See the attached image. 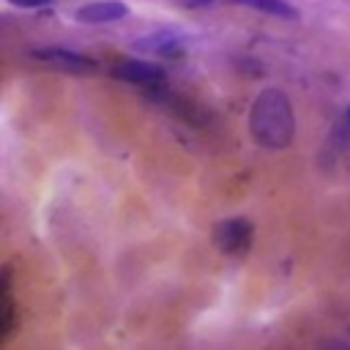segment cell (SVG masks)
<instances>
[{"label":"cell","mask_w":350,"mask_h":350,"mask_svg":"<svg viewBox=\"0 0 350 350\" xmlns=\"http://www.w3.org/2000/svg\"><path fill=\"white\" fill-rule=\"evenodd\" d=\"M137 46L148 49V52H156V55H178L183 49V36H178L172 30H156L150 36L137 38Z\"/></svg>","instance_id":"obj_6"},{"label":"cell","mask_w":350,"mask_h":350,"mask_svg":"<svg viewBox=\"0 0 350 350\" xmlns=\"http://www.w3.org/2000/svg\"><path fill=\"white\" fill-rule=\"evenodd\" d=\"M249 131L260 148H268V150L287 148L295 134V115H293L290 98L276 88H265L252 104Z\"/></svg>","instance_id":"obj_1"},{"label":"cell","mask_w":350,"mask_h":350,"mask_svg":"<svg viewBox=\"0 0 350 350\" xmlns=\"http://www.w3.org/2000/svg\"><path fill=\"white\" fill-rule=\"evenodd\" d=\"M347 118H350V107H347Z\"/></svg>","instance_id":"obj_10"},{"label":"cell","mask_w":350,"mask_h":350,"mask_svg":"<svg viewBox=\"0 0 350 350\" xmlns=\"http://www.w3.org/2000/svg\"><path fill=\"white\" fill-rule=\"evenodd\" d=\"M112 71H115V77H120L126 82H137V85H161L164 82V71L145 60H118Z\"/></svg>","instance_id":"obj_5"},{"label":"cell","mask_w":350,"mask_h":350,"mask_svg":"<svg viewBox=\"0 0 350 350\" xmlns=\"http://www.w3.org/2000/svg\"><path fill=\"white\" fill-rule=\"evenodd\" d=\"M33 57L52 66V68H60V71H71V74H90L96 68V63L79 52H71V49H60V46H49V49H33Z\"/></svg>","instance_id":"obj_3"},{"label":"cell","mask_w":350,"mask_h":350,"mask_svg":"<svg viewBox=\"0 0 350 350\" xmlns=\"http://www.w3.org/2000/svg\"><path fill=\"white\" fill-rule=\"evenodd\" d=\"M189 3H194V5H208V3H213V0H189Z\"/></svg>","instance_id":"obj_9"},{"label":"cell","mask_w":350,"mask_h":350,"mask_svg":"<svg viewBox=\"0 0 350 350\" xmlns=\"http://www.w3.org/2000/svg\"><path fill=\"white\" fill-rule=\"evenodd\" d=\"M235 3L257 8V11H265V14H273V16H282V19H295L298 16V11L284 0H235Z\"/></svg>","instance_id":"obj_7"},{"label":"cell","mask_w":350,"mask_h":350,"mask_svg":"<svg viewBox=\"0 0 350 350\" xmlns=\"http://www.w3.org/2000/svg\"><path fill=\"white\" fill-rule=\"evenodd\" d=\"M254 241V227L249 219L243 216H232V219H224L213 227V243L216 249H221L224 254H232V257H241L249 252Z\"/></svg>","instance_id":"obj_2"},{"label":"cell","mask_w":350,"mask_h":350,"mask_svg":"<svg viewBox=\"0 0 350 350\" xmlns=\"http://www.w3.org/2000/svg\"><path fill=\"white\" fill-rule=\"evenodd\" d=\"M129 14V8L120 0H96L82 8H77V22L82 25H104V22H118Z\"/></svg>","instance_id":"obj_4"},{"label":"cell","mask_w":350,"mask_h":350,"mask_svg":"<svg viewBox=\"0 0 350 350\" xmlns=\"http://www.w3.org/2000/svg\"><path fill=\"white\" fill-rule=\"evenodd\" d=\"M8 3H14L19 8H38V5H49L52 0H8Z\"/></svg>","instance_id":"obj_8"}]
</instances>
